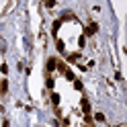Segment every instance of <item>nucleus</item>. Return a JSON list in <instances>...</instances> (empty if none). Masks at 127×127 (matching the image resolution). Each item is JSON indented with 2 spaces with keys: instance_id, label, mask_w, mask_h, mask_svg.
I'll return each instance as SVG.
<instances>
[{
  "instance_id": "1",
  "label": "nucleus",
  "mask_w": 127,
  "mask_h": 127,
  "mask_svg": "<svg viewBox=\"0 0 127 127\" xmlns=\"http://www.w3.org/2000/svg\"><path fill=\"white\" fill-rule=\"evenodd\" d=\"M55 68H58V60H55V58H51L49 62H47V70H49V72H53Z\"/></svg>"
},
{
  "instance_id": "2",
  "label": "nucleus",
  "mask_w": 127,
  "mask_h": 127,
  "mask_svg": "<svg viewBox=\"0 0 127 127\" xmlns=\"http://www.w3.org/2000/svg\"><path fill=\"white\" fill-rule=\"evenodd\" d=\"M92 33H96V25H94V23H92L88 29H86V35H92Z\"/></svg>"
}]
</instances>
